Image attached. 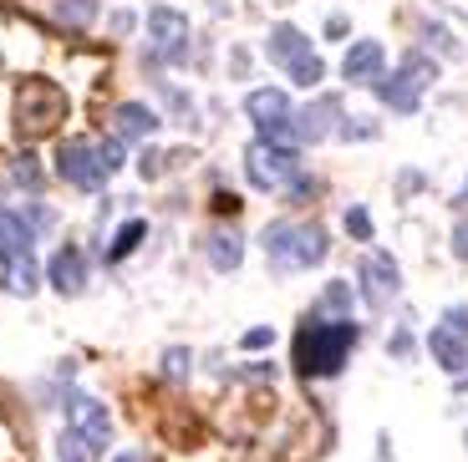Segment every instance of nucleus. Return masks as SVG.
I'll return each instance as SVG.
<instances>
[{"mask_svg":"<svg viewBox=\"0 0 468 462\" xmlns=\"http://www.w3.org/2000/svg\"><path fill=\"white\" fill-rule=\"evenodd\" d=\"M356 320H331V315H311V320H301V331H295V376L301 382H321V376H341L351 361V351H356Z\"/></svg>","mask_w":468,"mask_h":462,"instance_id":"obj_1","label":"nucleus"},{"mask_svg":"<svg viewBox=\"0 0 468 462\" xmlns=\"http://www.w3.org/2000/svg\"><path fill=\"white\" fill-rule=\"evenodd\" d=\"M67 117V92L51 77H21L16 87V138L21 142H41L61 128Z\"/></svg>","mask_w":468,"mask_h":462,"instance_id":"obj_2","label":"nucleus"},{"mask_svg":"<svg viewBox=\"0 0 468 462\" xmlns=\"http://www.w3.org/2000/svg\"><path fill=\"white\" fill-rule=\"evenodd\" d=\"M260 244H265V255H270L275 269H311V265H321V259L331 255L326 229H321V224H295V219L265 224Z\"/></svg>","mask_w":468,"mask_h":462,"instance_id":"obj_3","label":"nucleus"},{"mask_svg":"<svg viewBox=\"0 0 468 462\" xmlns=\"http://www.w3.org/2000/svg\"><path fill=\"white\" fill-rule=\"evenodd\" d=\"M433 77H438L433 57H422V51H408V57L398 61V71H392V77L382 71V77L372 81V92L382 97V107H387V112L412 117V112H418V102H422V92L433 87Z\"/></svg>","mask_w":468,"mask_h":462,"instance_id":"obj_4","label":"nucleus"},{"mask_svg":"<svg viewBox=\"0 0 468 462\" xmlns=\"http://www.w3.org/2000/svg\"><path fill=\"white\" fill-rule=\"evenodd\" d=\"M245 117L255 122V132L265 142H291L295 148V112H291V97L281 87H255L245 97Z\"/></svg>","mask_w":468,"mask_h":462,"instance_id":"obj_5","label":"nucleus"},{"mask_svg":"<svg viewBox=\"0 0 468 462\" xmlns=\"http://www.w3.org/2000/svg\"><path fill=\"white\" fill-rule=\"evenodd\" d=\"M245 173H250V184L255 188H285L295 173H301V152L291 148V142H265V138H255L250 142V152H245Z\"/></svg>","mask_w":468,"mask_h":462,"instance_id":"obj_6","label":"nucleus"},{"mask_svg":"<svg viewBox=\"0 0 468 462\" xmlns=\"http://www.w3.org/2000/svg\"><path fill=\"white\" fill-rule=\"evenodd\" d=\"M67 432H77V437L87 442V452H92V457H102L107 442H112V412H107L97 396L71 392L67 396Z\"/></svg>","mask_w":468,"mask_h":462,"instance_id":"obj_7","label":"nucleus"},{"mask_svg":"<svg viewBox=\"0 0 468 462\" xmlns=\"http://www.w3.org/2000/svg\"><path fill=\"white\" fill-rule=\"evenodd\" d=\"M148 47L158 61H184L188 57V16L174 5H148Z\"/></svg>","mask_w":468,"mask_h":462,"instance_id":"obj_8","label":"nucleus"},{"mask_svg":"<svg viewBox=\"0 0 468 462\" xmlns=\"http://www.w3.org/2000/svg\"><path fill=\"white\" fill-rule=\"evenodd\" d=\"M57 173L67 178V184L87 188V194H102V184L112 178V173L102 168V158H97V142H87V138L61 142V152H57Z\"/></svg>","mask_w":468,"mask_h":462,"instance_id":"obj_9","label":"nucleus"},{"mask_svg":"<svg viewBox=\"0 0 468 462\" xmlns=\"http://www.w3.org/2000/svg\"><path fill=\"white\" fill-rule=\"evenodd\" d=\"M362 289H367V305L372 310H387L402 295V265L392 255H382V249H372L362 259Z\"/></svg>","mask_w":468,"mask_h":462,"instance_id":"obj_10","label":"nucleus"},{"mask_svg":"<svg viewBox=\"0 0 468 462\" xmlns=\"http://www.w3.org/2000/svg\"><path fill=\"white\" fill-rule=\"evenodd\" d=\"M47 285L57 289V295H82L87 289V259L77 244H61L57 255L47 259Z\"/></svg>","mask_w":468,"mask_h":462,"instance_id":"obj_11","label":"nucleus"},{"mask_svg":"<svg viewBox=\"0 0 468 462\" xmlns=\"http://www.w3.org/2000/svg\"><path fill=\"white\" fill-rule=\"evenodd\" d=\"M428 356H433L448 376H468V341L458 331H448V325H433V331H428Z\"/></svg>","mask_w":468,"mask_h":462,"instance_id":"obj_12","label":"nucleus"},{"mask_svg":"<svg viewBox=\"0 0 468 462\" xmlns=\"http://www.w3.org/2000/svg\"><path fill=\"white\" fill-rule=\"evenodd\" d=\"M36 249V224L21 208H0V259H21Z\"/></svg>","mask_w":468,"mask_h":462,"instance_id":"obj_13","label":"nucleus"},{"mask_svg":"<svg viewBox=\"0 0 468 462\" xmlns=\"http://www.w3.org/2000/svg\"><path fill=\"white\" fill-rule=\"evenodd\" d=\"M382 41H356V47H346V57H341V77L346 81H377L382 77Z\"/></svg>","mask_w":468,"mask_h":462,"instance_id":"obj_14","label":"nucleus"},{"mask_svg":"<svg viewBox=\"0 0 468 462\" xmlns=\"http://www.w3.org/2000/svg\"><path fill=\"white\" fill-rule=\"evenodd\" d=\"M112 132H117V142H148L153 132H158V117L143 102H122L112 117Z\"/></svg>","mask_w":468,"mask_h":462,"instance_id":"obj_15","label":"nucleus"},{"mask_svg":"<svg viewBox=\"0 0 468 462\" xmlns=\"http://www.w3.org/2000/svg\"><path fill=\"white\" fill-rule=\"evenodd\" d=\"M326 132H336V97H321L305 112H295V142H321Z\"/></svg>","mask_w":468,"mask_h":462,"instance_id":"obj_16","label":"nucleus"},{"mask_svg":"<svg viewBox=\"0 0 468 462\" xmlns=\"http://www.w3.org/2000/svg\"><path fill=\"white\" fill-rule=\"evenodd\" d=\"M204 255H209L214 269H239V259H245V239H239V229H214L209 244H204Z\"/></svg>","mask_w":468,"mask_h":462,"instance_id":"obj_17","label":"nucleus"},{"mask_svg":"<svg viewBox=\"0 0 468 462\" xmlns=\"http://www.w3.org/2000/svg\"><path fill=\"white\" fill-rule=\"evenodd\" d=\"M305 31H295V26H275V31L265 36V57L270 61H281V67H291L295 57H305Z\"/></svg>","mask_w":468,"mask_h":462,"instance_id":"obj_18","label":"nucleus"},{"mask_svg":"<svg viewBox=\"0 0 468 462\" xmlns=\"http://www.w3.org/2000/svg\"><path fill=\"white\" fill-rule=\"evenodd\" d=\"M36 285H41V269H36V255H21V259H5V289L31 300Z\"/></svg>","mask_w":468,"mask_h":462,"instance_id":"obj_19","label":"nucleus"},{"mask_svg":"<svg viewBox=\"0 0 468 462\" xmlns=\"http://www.w3.org/2000/svg\"><path fill=\"white\" fill-rule=\"evenodd\" d=\"M326 310H331V320H351V285L346 279H331V285L321 289L316 315H326Z\"/></svg>","mask_w":468,"mask_h":462,"instance_id":"obj_20","label":"nucleus"},{"mask_svg":"<svg viewBox=\"0 0 468 462\" xmlns=\"http://www.w3.org/2000/svg\"><path fill=\"white\" fill-rule=\"evenodd\" d=\"M285 77H291L295 87H321V77H326V61H321L316 51H305V57H295L291 67H285Z\"/></svg>","mask_w":468,"mask_h":462,"instance_id":"obj_21","label":"nucleus"},{"mask_svg":"<svg viewBox=\"0 0 468 462\" xmlns=\"http://www.w3.org/2000/svg\"><path fill=\"white\" fill-rule=\"evenodd\" d=\"M143 239H148V224H143V219H128L122 229H117V239H112V249H107V259H128Z\"/></svg>","mask_w":468,"mask_h":462,"instance_id":"obj_22","label":"nucleus"},{"mask_svg":"<svg viewBox=\"0 0 468 462\" xmlns=\"http://www.w3.org/2000/svg\"><path fill=\"white\" fill-rule=\"evenodd\" d=\"M422 41H433V47H438V57H448V61H453V57H463V47L453 41V31H448V26H438V21H428V26H422Z\"/></svg>","mask_w":468,"mask_h":462,"instance_id":"obj_23","label":"nucleus"},{"mask_svg":"<svg viewBox=\"0 0 468 462\" xmlns=\"http://www.w3.org/2000/svg\"><path fill=\"white\" fill-rule=\"evenodd\" d=\"M57 462H97V457L87 452V442L77 437V432H61L57 437Z\"/></svg>","mask_w":468,"mask_h":462,"instance_id":"obj_24","label":"nucleus"},{"mask_svg":"<svg viewBox=\"0 0 468 462\" xmlns=\"http://www.w3.org/2000/svg\"><path fill=\"white\" fill-rule=\"evenodd\" d=\"M11 178L26 188V194H36V188H41V168L31 163V152H21V158L11 163Z\"/></svg>","mask_w":468,"mask_h":462,"instance_id":"obj_25","label":"nucleus"},{"mask_svg":"<svg viewBox=\"0 0 468 462\" xmlns=\"http://www.w3.org/2000/svg\"><path fill=\"white\" fill-rule=\"evenodd\" d=\"M336 132L346 142H362V138H372V132H377V122H372V117H362V112H351V122H336Z\"/></svg>","mask_w":468,"mask_h":462,"instance_id":"obj_26","label":"nucleus"},{"mask_svg":"<svg viewBox=\"0 0 468 462\" xmlns=\"http://www.w3.org/2000/svg\"><path fill=\"white\" fill-rule=\"evenodd\" d=\"M346 234H351V239H372V214H367L362 204L346 208Z\"/></svg>","mask_w":468,"mask_h":462,"instance_id":"obj_27","label":"nucleus"},{"mask_svg":"<svg viewBox=\"0 0 468 462\" xmlns=\"http://www.w3.org/2000/svg\"><path fill=\"white\" fill-rule=\"evenodd\" d=\"M188 361H194V356H188V351H164V376H168V382H178V376H188Z\"/></svg>","mask_w":468,"mask_h":462,"instance_id":"obj_28","label":"nucleus"},{"mask_svg":"<svg viewBox=\"0 0 468 462\" xmlns=\"http://www.w3.org/2000/svg\"><path fill=\"white\" fill-rule=\"evenodd\" d=\"M97 158H102V168H107V173H117V168L128 163V158H122V142H117V138L97 142Z\"/></svg>","mask_w":468,"mask_h":462,"instance_id":"obj_29","label":"nucleus"},{"mask_svg":"<svg viewBox=\"0 0 468 462\" xmlns=\"http://www.w3.org/2000/svg\"><path fill=\"white\" fill-rule=\"evenodd\" d=\"M239 346H245V351H270V346H275V331H270V325H255V331L239 335Z\"/></svg>","mask_w":468,"mask_h":462,"instance_id":"obj_30","label":"nucleus"},{"mask_svg":"<svg viewBox=\"0 0 468 462\" xmlns=\"http://www.w3.org/2000/svg\"><path fill=\"white\" fill-rule=\"evenodd\" d=\"M57 16H61V21H71V26H87L92 5H87V0H61V5H57Z\"/></svg>","mask_w":468,"mask_h":462,"instance_id":"obj_31","label":"nucleus"},{"mask_svg":"<svg viewBox=\"0 0 468 462\" xmlns=\"http://www.w3.org/2000/svg\"><path fill=\"white\" fill-rule=\"evenodd\" d=\"M412 346H418V341H412V331H408V325H402V331H392V335H387V351H392V356H398V361H408V356H412Z\"/></svg>","mask_w":468,"mask_h":462,"instance_id":"obj_32","label":"nucleus"},{"mask_svg":"<svg viewBox=\"0 0 468 462\" xmlns=\"http://www.w3.org/2000/svg\"><path fill=\"white\" fill-rule=\"evenodd\" d=\"M164 158H168V152H158V148H143V158H138V173H143V178H158V173H164Z\"/></svg>","mask_w":468,"mask_h":462,"instance_id":"obj_33","label":"nucleus"},{"mask_svg":"<svg viewBox=\"0 0 468 462\" xmlns=\"http://www.w3.org/2000/svg\"><path fill=\"white\" fill-rule=\"evenodd\" d=\"M443 325H448V331H458V335L468 341V310H463V305H448V310H443Z\"/></svg>","mask_w":468,"mask_h":462,"instance_id":"obj_34","label":"nucleus"},{"mask_svg":"<svg viewBox=\"0 0 468 462\" xmlns=\"http://www.w3.org/2000/svg\"><path fill=\"white\" fill-rule=\"evenodd\" d=\"M291 194H295V204H305V198L316 194V178H311V173H305V178L295 173V178H291Z\"/></svg>","mask_w":468,"mask_h":462,"instance_id":"obj_35","label":"nucleus"},{"mask_svg":"<svg viewBox=\"0 0 468 462\" xmlns=\"http://www.w3.org/2000/svg\"><path fill=\"white\" fill-rule=\"evenodd\" d=\"M453 255H458V259H463V265H468V219H463V224H458V229H453Z\"/></svg>","mask_w":468,"mask_h":462,"instance_id":"obj_36","label":"nucleus"},{"mask_svg":"<svg viewBox=\"0 0 468 462\" xmlns=\"http://www.w3.org/2000/svg\"><path fill=\"white\" fill-rule=\"evenodd\" d=\"M346 31H351L346 16H331V21H326V41H346Z\"/></svg>","mask_w":468,"mask_h":462,"instance_id":"obj_37","label":"nucleus"},{"mask_svg":"<svg viewBox=\"0 0 468 462\" xmlns=\"http://www.w3.org/2000/svg\"><path fill=\"white\" fill-rule=\"evenodd\" d=\"M214 208H219V214H234V208H239V198H234V194H214Z\"/></svg>","mask_w":468,"mask_h":462,"instance_id":"obj_38","label":"nucleus"},{"mask_svg":"<svg viewBox=\"0 0 468 462\" xmlns=\"http://www.w3.org/2000/svg\"><path fill=\"white\" fill-rule=\"evenodd\" d=\"M107 26H112V31H133V16H128V11H117Z\"/></svg>","mask_w":468,"mask_h":462,"instance_id":"obj_39","label":"nucleus"},{"mask_svg":"<svg viewBox=\"0 0 468 462\" xmlns=\"http://www.w3.org/2000/svg\"><path fill=\"white\" fill-rule=\"evenodd\" d=\"M112 462H148L143 452H122V457H112Z\"/></svg>","mask_w":468,"mask_h":462,"instance_id":"obj_40","label":"nucleus"},{"mask_svg":"<svg viewBox=\"0 0 468 462\" xmlns=\"http://www.w3.org/2000/svg\"><path fill=\"white\" fill-rule=\"evenodd\" d=\"M458 204H468V178H463V198H458Z\"/></svg>","mask_w":468,"mask_h":462,"instance_id":"obj_41","label":"nucleus"},{"mask_svg":"<svg viewBox=\"0 0 468 462\" xmlns=\"http://www.w3.org/2000/svg\"><path fill=\"white\" fill-rule=\"evenodd\" d=\"M463 392H468V376H463Z\"/></svg>","mask_w":468,"mask_h":462,"instance_id":"obj_42","label":"nucleus"}]
</instances>
